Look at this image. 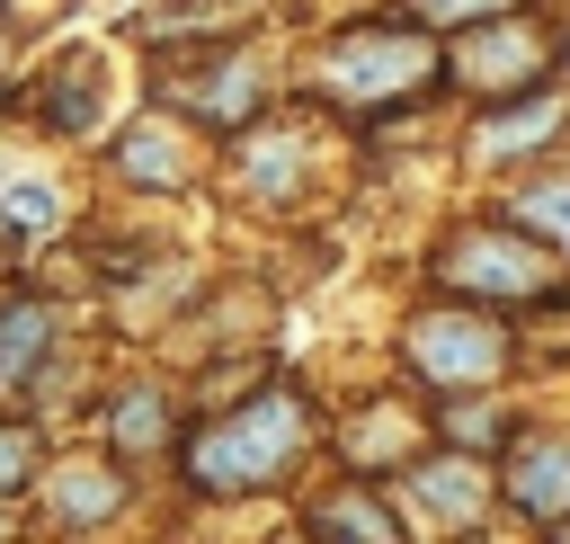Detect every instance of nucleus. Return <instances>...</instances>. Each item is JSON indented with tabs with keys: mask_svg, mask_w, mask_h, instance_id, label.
<instances>
[{
	"mask_svg": "<svg viewBox=\"0 0 570 544\" xmlns=\"http://www.w3.org/2000/svg\"><path fill=\"white\" fill-rule=\"evenodd\" d=\"M508 499H517L525 517H561V508H570V446H561V437H525V446L508 455Z\"/></svg>",
	"mask_w": 570,
	"mask_h": 544,
	"instance_id": "nucleus-6",
	"label": "nucleus"
},
{
	"mask_svg": "<svg viewBox=\"0 0 570 544\" xmlns=\"http://www.w3.org/2000/svg\"><path fill=\"white\" fill-rule=\"evenodd\" d=\"M436 80V45L419 27H347L321 45V89L338 107H392Z\"/></svg>",
	"mask_w": 570,
	"mask_h": 544,
	"instance_id": "nucleus-2",
	"label": "nucleus"
},
{
	"mask_svg": "<svg viewBox=\"0 0 570 544\" xmlns=\"http://www.w3.org/2000/svg\"><path fill=\"white\" fill-rule=\"evenodd\" d=\"M53 499H62V517H71V526H98V517L116 508V482H98V473H71Z\"/></svg>",
	"mask_w": 570,
	"mask_h": 544,
	"instance_id": "nucleus-14",
	"label": "nucleus"
},
{
	"mask_svg": "<svg viewBox=\"0 0 570 544\" xmlns=\"http://www.w3.org/2000/svg\"><path fill=\"white\" fill-rule=\"evenodd\" d=\"M116 169H125L134 187H178V178H187V134H178L169 116H142V125H125V143H116Z\"/></svg>",
	"mask_w": 570,
	"mask_h": 544,
	"instance_id": "nucleus-7",
	"label": "nucleus"
},
{
	"mask_svg": "<svg viewBox=\"0 0 570 544\" xmlns=\"http://www.w3.org/2000/svg\"><path fill=\"white\" fill-rule=\"evenodd\" d=\"M27 464H36V437L0 428V482H27Z\"/></svg>",
	"mask_w": 570,
	"mask_h": 544,
	"instance_id": "nucleus-20",
	"label": "nucleus"
},
{
	"mask_svg": "<svg viewBox=\"0 0 570 544\" xmlns=\"http://www.w3.org/2000/svg\"><path fill=\"white\" fill-rule=\"evenodd\" d=\"M525 223H552V232H570V187H525Z\"/></svg>",
	"mask_w": 570,
	"mask_h": 544,
	"instance_id": "nucleus-19",
	"label": "nucleus"
},
{
	"mask_svg": "<svg viewBox=\"0 0 570 544\" xmlns=\"http://www.w3.org/2000/svg\"><path fill=\"white\" fill-rule=\"evenodd\" d=\"M303 437H312L303 392L267 383V392H249L240 410H223L205 437H187V482H196V490H258V482H276V473L303 455Z\"/></svg>",
	"mask_w": 570,
	"mask_h": 544,
	"instance_id": "nucleus-1",
	"label": "nucleus"
},
{
	"mask_svg": "<svg viewBox=\"0 0 570 544\" xmlns=\"http://www.w3.org/2000/svg\"><path fill=\"white\" fill-rule=\"evenodd\" d=\"M347 455L356 464H383V455L401 464V455H419V428L410 419H365V437H347Z\"/></svg>",
	"mask_w": 570,
	"mask_h": 544,
	"instance_id": "nucleus-13",
	"label": "nucleus"
},
{
	"mask_svg": "<svg viewBox=\"0 0 570 544\" xmlns=\"http://www.w3.org/2000/svg\"><path fill=\"white\" fill-rule=\"evenodd\" d=\"M240 178H249L258 196H276V187H294V143H258V161H240Z\"/></svg>",
	"mask_w": 570,
	"mask_h": 544,
	"instance_id": "nucleus-15",
	"label": "nucleus"
},
{
	"mask_svg": "<svg viewBox=\"0 0 570 544\" xmlns=\"http://www.w3.org/2000/svg\"><path fill=\"white\" fill-rule=\"evenodd\" d=\"M552 116H561V107L525 89V107H508V116H490V125H481V152H490V161H508V152L543 143V134H552Z\"/></svg>",
	"mask_w": 570,
	"mask_h": 544,
	"instance_id": "nucleus-9",
	"label": "nucleus"
},
{
	"mask_svg": "<svg viewBox=\"0 0 570 544\" xmlns=\"http://www.w3.org/2000/svg\"><path fill=\"white\" fill-rule=\"evenodd\" d=\"M0 214H9V232H53V196L45 187H9Z\"/></svg>",
	"mask_w": 570,
	"mask_h": 544,
	"instance_id": "nucleus-17",
	"label": "nucleus"
},
{
	"mask_svg": "<svg viewBox=\"0 0 570 544\" xmlns=\"http://www.w3.org/2000/svg\"><path fill=\"white\" fill-rule=\"evenodd\" d=\"M312 535H356V544H392L401 526L374 508V499H356V490H338V499H321L312 508Z\"/></svg>",
	"mask_w": 570,
	"mask_h": 544,
	"instance_id": "nucleus-10",
	"label": "nucleus"
},
{
	"mask_svg": "<svg viewBox=\"0 0 570 544\" xmlns=\"http://www.w3.org/2000/svg\"><path fill=\"white\" fill-rule=\"evenodd\" d=\"M436 276H445L454 294H472V303H543V294H561L552 259H543L534 241L499 232V223H472V232H454V241L436 250Z\"/></svg>",
	"mask_w": 570,
	"mask_h": 544,
	"instance_id": "nucleus-3",
	"label": "nucleus"
},
{
	"mask_svg": "<svg viewBox=\"0 0 570 544\" xmlns=\"http://www.w3.org/2000/svg\"><path fill=\"white\" fill-rule=\"evenodd\" d=\"M45 339H53L45 303H9V312H0V401L36 392V357H45Z\"/></svg>",
	"mask_w": 570,
	"mask_h": 544,
	"instance_id": "nucleus-8",
	"label": "nucleus"
},
{
	"mask_svg": "<svg viewBox=\"0 0 570 544\" xmlns=\"http://www.w3.org/2000/svg\"><path fill=\"white\" fill-rule=\"evenodd\" d=\"M410 9H419L428 27H472V18H499L508 0H410Z\"/></svg>",
	"mask_w": 570,
	"mask_h": 544,
	"instance_id": "nucleus-18",
	"label": "nucleus"
},
{
	"mask_svg": "<svg viewBox=\"0 0 570 544\" xmlns=\"http://www.w3.org/2000/svg\"><path fill=\"white\" fill-rule=\"evenodd\" d=\"M481 36H463L454 45V71L472 80V89H490V98H525L534 80H543V36L534 27H508V18H472Z\"/></svg>",
	"mask_w": 570,
	"mask_h": 544,
	"instance_id": "nucleus-5",
	"label": "nucleus"
},
{
	"mask_svg": "<svg viewBox=\"0 0 570 544\" xmlns=\"http://www.w3.org/2000/svg\"><path fill=\"white\" fill-rule=\"evenodd\" d=\"M160 428H169V410H160V392H125V401L107 410V437H116L125 455H151V446H160Z\"/></svg>",
	"mask_w": 570,
	"mask_h": 544,
	"instance_id": "nucleus-11",
	"label": "nucleus"
},
{
	"mask_svg": "<svg viewBox=\"0 0 570 544\" xmlns=\"http://www.w3.org/2000/svg\"><path fill=\"white\" fill-rule=\"evenodd\" d=\"M196 107H205V116H249V107H258V71H249V62H214L205 89H196Z\"/></svg>",
	"mask_w": 570,
	"mask_h": 544,
	"instance_id": "nucleus-12",
	"label": "nucleus"
},
{
	"mask_svg": "<svg viewBox=\"0 0 570 544\" xmlns=\"http://www.w3.org/2000/svg\"><path fill=\"white\" fill-rule=\"evenodd\" d=\"M401 357H410V375H419V383H436V392H481V383L499 375L508 339H499V321H490V312L436 303V312H419V321L401 330Z\"/></svg>",
	"mask_w": 570,
	"mask_h": 544,
	"instance_id": "nucleus-4",
	"label": "nucleus"
},
{
	"mask_svg": "<svg viewBox=\"0 0 570 544\" xmlns=\"http://www.w3.org/2000/svg\"><path fill=\"white\" fill-rule=\"evenodd\" d=\"M419 490H428V499H436V508H454V517H463V508H472V499H481V482H472V473H463V464H436V473H419Z\"/></svg>",
	"mask_w": 570,
	"mask_h": 544,
	"instance_id": "nucleus-16",
	"label": "nucleus"
}]
</instances>
